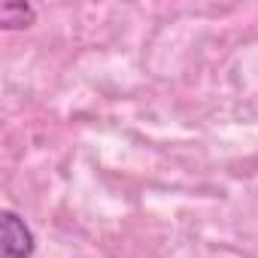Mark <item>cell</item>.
<instances>
[{"instance_id":"obj_1","label":"cell","mask_w":258,"mask_h":258,"mask_svg":"<svg viewBox=\"0 0 258 258\" xmlns=\"http://www.w3.org/2000/svg\"><path fill=\"white\" fill-rule=\"evenodd\" d=\"M34 234L31 228L10 210L0 213V258H31Z\"/></svg>"},{"instance_id":"obj_2","label":"cell","mask_w":258,"mask_h":258,"mask_svg":"<svg viewBox=\"0 0 258 258\" xmlns=\"http://www.w3.org/2000/svg\"><path fill=\"white\" fill-rule=\"evenodd\" d=\"M34 22V10L28 4H16V0H7V4H0V25L7 31L13 28H28Z\"/></svg>"}]
</instances>
